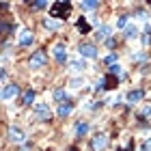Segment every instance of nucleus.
I'll use <instances>...</instances> for the list:
<instances>
[{
	"mask_svg": "<svg viewBox=\"0 0 151 151\" xmlns=\"http://www.w3.org/2000/svg\"><path fill=\"white\" fill-rule=\"evenodd\" d=\"M71 6H73V4L69 2V0H65V2H63V0L52 2V4H50V17H54L56 22H60V19H67V17L71 15Z\"/></svg>",
	"mask_w": 151,
	"mask_h": 151,
	"instance_id": "f257e3e1",
	"label": "nucleus"
},
{
	"mask_svg": "<svg viewBox=\"0 0 151 151\" xmlns=\"http://www.w3.org/2000/svg\"><path fill=\"white\" fill-rule=\"evenodd\" d=\"M47 63V54L45 50H35L30 54V58H28V67L30 69H39V67H45Z\"/></svg>",
	"mask_w": 151,
	"mask_h": 151,
	"instance_id": "f03ea898",
	"label": "nucleus"
},
{
	"mask_svg": "<svg viewBox=\"0 0 151 151\" xmlns=\"http://www.w3.org/2000/svg\"><path fill=\"white\" fill-rule=\"evenodd\" d=\"M78 54H80V56H84V58H97L99 56L97 45H93V43H80L78 45Z\"/></svg>",
	"mask_w": 151,
	"mask_h": 151,
	"instance_id": "7ed1b4c3",
	"label": "nucleus"
},
{
	"mask_svg": "<svg viewBox=\"0 0 151 151\" xmlns=\"http://www.w3.org/2000/svg\"><path fill=\"white\" fill-rule=\"evenodd\" d=\"M35 119H37V121H50V119H52L50 106L43 104V101H41V104H37V106H35Z\"/></svg>",
	"mask_w": 151,
	"mask_h": 151,
	"instance_id": "20e7f679",
	"label": "nucleus"
},
{
	"mask_svg": "<svg viewBox=\"0 0 151 151\" xmlns=\"http://www.w3.org/2000/svg\"><path fill=\"white\" fill-rule=\"evenodd\" d=\"M106 147H108V136H106V134L93 136V140H91V149H93V151H104Z\"/></svg>",
	"mask_w": 151,
	"mask_h": 151,
	"instance_id": "39448f33",
	"label": "nucleus"
},
{
	"mask_svg": "<svg viewBox=\"0 0 151 151\" xmlns=\"http://www.w3.org/2000/svg\"><path fill=\"white\" fill-rule=\"evenodd\" d=\"M9 138L13 142H17V145H24V142H26V134L19 127H9Z\"/></svg>",
	"mask_w": 151,
	"mask_h": 151,
	"instance_id": "423d86ee",
	"label": "nucleus"
},
{
	"mask_svg": "<svg viewBox=\"0 0 151 151\" xmlns=\"http://www.w3.org/2000/svg\"><path fill=\"white\" fill-rule=\"evenodd\" d=\"M54 58H56L58 65L67 63V52H65V43H56L54 45Z\"/></svg>",
	"mask_w": 151,
	"mask_h": 151,
	"instance_id": "0eeeda50",
	"label": "nucleus"
},
{
	"mask_svg": "<svg viewBox=\"0 0 151 151\" xmlns=\"http://www.w3.org/2000/svg\"><path fill=\"white\" fill-rule=\"evenodd\" d=\"M142 97H145V91H142V88H134V91H129V93L125 95L127 104H138Z\"/></svg>",
	"mask_w": 151,
	"mask_h": 151,
	"instance_id": "6e6552de",
	"label": "nucleus"
},
{
	"mask_svg": "<svg viewBox=\"0 0 151 151\" xmlns=\"http://www.w3.org/2000/svg\"><path fill=\"white\" fill-rule=\"evenodd\" d=\"M19 95V86L17 84H6L4 91H2V99H13Z\"/></svg>",
	"mask_w": 151,
	"mask_h": 151,
	"instance_id": "1a4fd4ad",
	"label": "nucleus"
},
{
	"mask_svg": "<svg viewBox=\"0 0 151 151\" xmlns=\"http://www.w3.org/2000/svg\"><path fill=\"white\" fill-rule=\"evenodd\" d=\"M76 28L80 30V35H88V32H91V24L86 22V17H84V15H80V19L76 22Z\"/></svg>",
	"mask_w": 151,
	"mask_h": 151,
	"instance_id": "9d476101",
	"label": "nucleus"
},
{
	"mask_svg": "<svg viewBox=\"0 0 151 151\" xmlns=\"http://www.w3.org/2000/svg\"><path fill=\"white\" fill-rule=\"evenodd\" d=\"M32 41H35L32 32H30V30H22V35H19V47H28Z\"/></svg>",
	"mask_w": 151,
	"mask_h": 151,
	"instance_id": "9b49d317",
	"label": "nucleus"
},
{
	"mask_svg": "<svg viewBox=\"0 0 151 151\" xmlns=\"http://www.w3.org/2000/svg\"><path fill=\"white\" fill-rule=\"evenodd\" d=\"M71 110H73V104H71V101H65V104H58V116H60V119H65V116H69L71 114Z\"/></svg>",
	"mask_w": 151,
	"mask_h": 151,
	"instance_id": "f8f14e48",
	"label": "nucleus"
},
{
	"mask_svg": "<svg viewBox=\"0 0 151 151\" xmlns=\"http://www.w3.org/2000/svg\"><path fill=\"white\" fill-rule=\"evenodd\" d=\"M101 80H104V88H106V91L116 88V84H119V78H114V76H110V73H106Z\"/></svg>",
	"mask_w": 151,
	"mask_h": 151,
	"instance_id": "ddd939ff",
	"label": "nucleus"
},
{
	"mask_svg": "<svg viewBox=\"0 0 151 151\" xmlns=\"http://www.w3.org/2000/svg\"><path fill=\"white\" fill-rule=\"evenodd\" d=\"M54 101H58V104H65V101H69L65 88H54Z\"/></svg>",
	"mask_w": 151,
	"mask_h": 151,
	"instance_id": "4468645a",
	"label": "nucleus"
},
{
	"mask_svg": "<svg viewBox=\"0 0 151 151\" xmlns=\"http://www.w3.org/2000/svg\"><path fill=\"white\" fill-rule=\"evenodd\" d=\"M108 37H110V26H99L97 32H95V39H97V41H104V39H108Z\"/></svg>",
	"mask_w": 151,
	"mask_h": 151,
	"instance_id": "2eb2a0df",
	"label": "nucleus"
},
{
	"mask_svg": "<svg viewBox=\"0 0 151 151\" xmlns=\"http://www.w3.org/2000/svg\"><path fill=\"white\" fill-rule=\"evenodd\" d=\"M123 35H125V39H136L138 37V28H136L134 24H127L125 28H123Z\"/></svg>",
	"mask_w": 151,
	"mask_h": 151,
	"instance_id": "dca6fc26",
	"label": "nucleus"
},
{
	"mask_svg": "<svg viewBox=\"0 0 151 151\" xmlns=\"http://www.w3.org/2000/svg\"><path fill=\"white\" fill-rule=\"evenodd\" d=\"M86 132H88V123H84V121L76 123V136H78V138H82V136H86Z\"/></svg>",
	"mask_w": 151,
	"mask_h": 151,
	"instance_id": "f3484780",
	"label": "nucleus"
},
{
	"mask_svg": "<svg viewBox=\"0 0 151 151\" xmlns=\"http://www.w3.org/2000/svg\"><path fill=\"white\" fill-rule=\"evenodd\" d=\"M140 39H142V45H145V47L151 45V24L145 26V30H142V37H140Z\"/></svg>",
	"mask_w": 151,
	"mask_h": 151,
	"instance_id": "a211bd4d",
	"label": "nucleus"
},
{
	"mask_svg": "<svg viewBox=\"0 0 151 151\" xmlns=\"http://www.w3.org/2000/svg\"><path fill=\"white\" fill-rule=\"evenodd\" d=\"M22 104H26V106L35 104V91H26V93H24V97H22Z\"/></svg>",
	"mask_w": 151,
	"mask_h": 151,
	"instance_id": "6ab92c4d",
	"label": "nucleus"
},
{
	"mask_svg": "<svg viewBox=\"0 0 151 151\" xmlns=\"http://www.w3.org/2000/svg\"><path fill=\"white\" fill-rule=\"evenodd\" d=\"M43 26L47 30H58L60 28V22H56V19H43Z\"/></svg>",
	"mask_w": 151,
	"mask_h": 151,
	"instance_id": "aec40b11",
	"label": "nucleus"
},
{
	"mask_svg": "<svg viewBox=\"0 0 151 151\" xmlns=\"http://www.w3.org/2000/svg\"><path fill=\"white\" fill-rule=\"evenodd\" d=\"M69 67H71L73 71H82V69L86 67V63H84V60H71V63H69Z\"/></svg>",
	"mask_w": 151,
	"mask_h": 151,
	"instance_id": "412c9836",
	"label": "nucleus"
},
{
	"mask_svg": "<svg viewBox=\"0 0 151 151\" xmlns=\"http://www.w3.org/2000/svg\"><path fill=\"white\" fill-rule=\"evenodd\" d=\"M80 6L86 11H95V9H99V2H80Z\"/></svg>",
	"mask_w": 151,
	"mask_h": 151,
	"instance_id": "4be33fe9",
	"label": "nucleus"
},
{
	"mask_svg": "<svg viewBox=\"0 0 151 151\" xmlns=\"http://www.w3.org/2000/svg\"><path fill=\"white\" fill-rule=\"evenodd\" d=\"M116 58H119V56H116L114 52H110V54H108V56L104 58V63H106L108 67H110V65H114V63H116Z\"/></svg>",
	"mask_w": 151,
	"mask_h": 151,
	"instance_id": "5701e85b",
	"label": "nucleus"
},
{
	"mask_svg": "<svg viewBox=\"0 0 151 151\" xmlns=\"http://www.w3.org/2000/svg\"><path fill=\"white\" fill-rule=\"evenodd\" d=\"M116 26H119V28H125L127 26V15H121L119 19H116Z\"/></svg>",
	"mask_w": 151,
	"mask_h": 151,
	"instance_id": "b1692460",
	"label": "nucleus"
},
{
	"mask_svg": "<svg viewBox=\"0 0 151 151\" xmlns=\"http://www.w3.org/2000/svg\"><path fill=\"white\" fill-rule=\"evenodd\" d=\"M69 84H71V88H80L82 84H84V82H82V78H73V80L69 82Z\"/></svg>",
	"mask_w": 151,
	"mask_h": 151,
	"instance_id": "393cba45",
	"label": "nucleus"
},
{
	"mask_svg": "<svg viewBox=\"0 0 151 151\" xmlns=\"http://www.w3.org/2000/svg\"><path fill=\"white\" fill-rule=\"evenodd\" d=\"M145 116H151V106H145V108H142V112L138 114V119H145Z\"/></svg>",
	"mask_w": 151,
	"mask_h": 151,
	"instance_id": "a878e982",
	"label": "nucleus"
},
{
	"mask_svg": "<svg viewBox=\"0 0 151 151\" xmlns=\"http://www.w3.org/2000/svg\"><path fill=\"white\" fill-rule=\"evenodd\" d=\"M30 6H32V9H45V2H30Z\"/></svg>",
	"mask_w": 151,
	"mask_h": 151,
	"instance_id": "bb28decb",
	"label": "nucleus"
},
{
	"mask_svg": "<svg viewBox=\"0 0 151 151\" xmlns=\"http://www.w3.org/2000/svg\"><path fill=\"white\" fill-rule=\"evenodd\" d=\"M97 91H104V80L99 78V82H95V93Z\"/></svg>",
	"mask_w": 151,
	"mask_h": 151,
	"instance_id": "cd10ccee",
	"label": "nucleus"
},
{
	"mask_svg": "<svg viewBox=\"0 0 151 151\" xmlns=\"http://www.w3.org/2000/svg\"><path fill=\"white\" fill-rule=\"evenodd\" d=\"M136 17H138V19H147L149 15H147V13H145V11H138V13H136Z\"/></svg>",
	"mask_w": 151,
	"mask_h": 151,
	"instance_id": "c85d7f7f",
	"label": "nucleus"
},
{
	"mask_svg": "<svg viewBox=\"0 0 151 151\" xmlns=\"http://www.w3.org/2000/svg\"><path fill=\"white\" fill-rule=\"evenodd\" d=\"M145 58H147L145 52H142V54H136V56H134V60H145Z\"/></svg>",
	"mask_w": 151,
	"mask_h": 151,
	"instance_id": "c756f323",
	"label": "nucleus"
},
{
	"mask_svg": "<svg viewBox=\"0 0 151 151\" xmlns=\"http://www.w3.org/2000/svg\"><path fill=\"white\" fill-rule=\"evenodd\" d=\"M149 147H151V140H145V142H142V151H149Z\"/></svg>",
	"mask_w": 151,
	"mask_h": 151,
	"instance_id": "7c9ffc66",
	"label": "nucleus"
},
{
	"mask_svg": "<svg viewBox=\"0 0 151 151\" xmlns=\"http://www.w3.org/2000/svg\"><path fill=\"white\" fill-rule=\"evenodd\" d=\"M106 45H108V47H112V45H114V39H112V37H108V39H106Z\"/></svg>",
	"mask_w": 151,
	"mask_h": 151,
	"instance_id": "2f4dec72",
	"label": "nucleus"
},
{
	"mask_svg": "<svg viewBox=\"0 0 151 151\" xmlns=\"http://www.w3.org/2000/svg\"><path fill=\"white\" fill-rule=\"evenodd\" d=\"M4 78H6V71H4V69H0V80H4Z\"/></svg>",
	"mask_w": 151,
	"mask_h": 151,
	"instance_id": "473e14b6",
	"label": "nucleus"
},
{
	"mask_svg": "<svg viewBox=\"0 0 151 151\" xmlns=\"http://www.w3.org/2000/svg\"><path fill=\"white\" fill-rule=\"evenodd\" d=\"M69 151H78V147H69Z\"/></svg>",
	"mask_w": 151,
	"mask_h": 151,
	"instance_id": "72a5a7b5",
	"label": "nucleus"
},
{
	"mask_svg": "<svg viewBox=\"0 0 151 151\" xmlns=\"http://www.w3.org/2000/svg\"><path fill=\"white\" fill-rule=\"evenodd\" d=\"M119 151H127V149H119Z\"/></svg>",
	"mask_w": 151,
	"mask_h": 151,
	"instance_id": "f704fd0d",
	"label": "nucleus"
},
{
	"mask_svg": "<svg viewBox=\"0 0 151 151\" xmlns=\"http://www.w3.org/2000/svg\"><path fill=\"white\" fill-rule=\"evenodd\" d=\"M149 6H151V4H149Z\"/></svg>",
	"mask_w": 151,
	"mask_h": 151,
	"instance_id": "c9c22d12",
	"label": "nucleus"
}]
</instances>
